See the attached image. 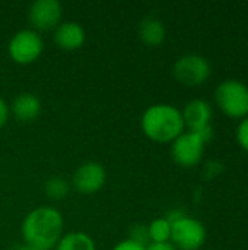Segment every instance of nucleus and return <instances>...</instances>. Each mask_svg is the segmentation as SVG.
<instances>
[{
	"mask_svg": "<svg viewBox=\"0 0 248 250\" xmlns=\"http://www.w3.org/2000/svg\"><path fill=\"white\" fill-rule=\"evenodd\" d=\"M9 116H10V107L6 103V100L1 98V95H0V129L7 123Z\"/></svg>",
	"mask_w": 248,
	"mask_h": 250,
	"instance_id": "obj_20",
	"label": "nucleus"
},
{
	"mask_svg": "<svg viewBox=\"0 0 248 250\" xmlns=\"http://www.w3.org/2000/svg\"><path fill=\"white\" fill-rule=\"evenodd\" d=\"M53 40L58 48L66 51H75L85 44L86 32L79 22L66 21L54 29Z\"/></svg>",
	"mask_w": 248,
	"mask_h": 250,
	"instance_id": "obj_10",
	"label": "nucleus"
},
{
	"mask_svg": "<svg viewBox=\"0 0 248 250\" xmlns=\"http://www.w3.org/2000/svg\"><path fill=\"white\" fill-rule=\"evenodd\" d=\"M146 250H177L172 243H151Z\"/></svg>",
	"mask_w": 248,
	"mask_h": 250,
	"instance_id": "obj_22",
	"label": "nucleus"
},
{
	"mask_svg": "<svg viewBox=\"0 0 248 250\" xmlns=\"http://www.w3.org/2000/svg\"><path fill=\"white\" fill-rule=\"evenodd\" d=\"M148 234L151 243H170L171 240V223L165 218H155L148 226Z\"/></svg>",
	"mask_w": 248,
	"mask_h": 250,
	"instance_id": "obj_16",
	"label": "nucleus"
},
{
	"mask_svg": "<svg viewBox=\"0 0 248 250\" xmlns=\"http://www.w3.org/2000/svg\"><path fill=\"white\" fill-rule=\"evenodd\" d=\"M181 114L184 126H187L190 132H199L200 129L210 125L212 108L210 104L205 100H191L186 104Z\"/></svg>",
	"mask_w": 248,
	"mask_h": 250,
	"instance_id": "obj_12",
	"label": "nucleus"
},
{
	"mask_svg": "<svg viewBox=\"0 0 248 250\" xmlns=\"http://www.w3.org/2000/svg\"><path fill=\"white\" fill-rule=\"evenodd\" d=\"M132 240L143 245V246H149V234H148V226H134L130 229V237Z\"/></svg>",
	"mask_w": 248,
	"mask_h": 250,
	"instance_id": "obj_17",
	"label": "nucleus"
},
{
	"mask_svg": "<svg viewBox=\"0 0 248 250\" xmlns=\"http://www.w3.org/2000/svg\"><path fill=\"white\" fill-rule=\"evenodd\" d=\"M206 242L205 226L191 217L184 215L174 224H171V240L172 246L178 250H197Z\"/></svg>",
	"mask_w": 248,
	"mask_h": 250,
	"instance_id": "obj_5",
	"label": "nucleus"
},
{
	"mask_svg": "<svg viewBox=\"0 0 248 250\" xmlns=\"http://www.w3.org/2000/svg\"><path fill=\"white\" fill-rule=\"evenodd\" d=\"M215 100L229 117H246L248 114V88L240 81H224L215 91Z\"/></svg>",
	"mask_w": 248,
	"mask_h": 250,
	"instance_id": "obj_4",
	"label": "nucleus"
},
{
	"mask_svg": "<svg viewBox=\"0 0 248 250\" xmlns=\"http://www.w3.org/2000/svg\"><path fill=\"white\" fill-rule=\"evenodd\" d=\"M44 51V40L32 28L19 29L9 40L7 54L18 64H31L37 62Z\"/></svg>",
	"mask_w": 248,
	"mask_h": 250,
	"instance_id": "obj_3",
	"label": "nucleus"
},
{
	"mask_svg": "<svg viewBox=\"0 0 248 250\" xmlns=\"http://www.w3.org/2000/svg\"><path fill=\"white\" fill-rule=\"evenodd\" d=\"M148 246H143V245H140V243H137V242H134V240H132V239H126V240H121V242H118L113 250H146Z\"/></svg>",
	"mask_w": 248,
	"mask_h": 250,
	"instance_id": "obj_19",
	"label": "nucleus"
},
{
	"mask_svg": "<svg viewBox=\"0 0 248 250\" xmlns=\"http://www.w3.org/2000/svg\"><path fill=\"white\" fill-rule=\"evenodd\" d=\"M143 133L153 142L168 144L184 132L181 111L171 104H155L148 107L140 119Z\"/></svg>",
	"mask_w": 248,
	"mask_h": 250,
	"instance_id": "obj_2",
	"label": "nucleus"
},
{
	"mask_svg": "<svg viewBox=\"0 0 248 250\" xmlns=\"http://www.w3.org/2000/svg\"><path fill=\"white\" fill-rule=\"evenodd\" d=\"M237 139H238V144L248 151V117H246L241 123H240V126H238V129H237Z\"/></svg>",
	"mask_w": 248,
	"mask_h": 250,
	"instance_id": "obj_18",
	"label": "nucleus"
},
{
	"mask_svg": "<svg viewBox=\"0 0 248 250\" xmlns=\"http://www.w3.org/2000/svg\"><path fill=\"white\" fill-rule=\"evenodd\" d=\"M172 75L183 85L197 86L210 76V63L200 54H184L174 63Z\"/></svg>",
	"mask_w": 248,
	"mask_h": 250,
	"instance_id": "obj_6",
	"label": "nucleus"
},
{
	"mask_svg": "<svg viewBox=\"0 0 248 250\" xmlns=\"http://www.w3.org/2000/svg\"><path fill=\"white\" fill-rule=\"evenodd\" d=\"M205 142L194 132H183L171 145L172 160L181 167H194L200 163L205 151Z\"/></svg>",
	"mask_w": 248,
	"mask_h": 250,
	"instance_id": "obj_8",
	"label": "nucleus"
},
{
	"mask_svg": "<svg viewBox=\"0 0 248 250\" xmlns=\"http://www.w3.org/2000/svg\"><path fill=\"white\" fill-rule=\"evenodd\" d=\"M167 37V31L165 26L162 23V21H159L158 18L149 16L145 18L140 25H139V38L151 47H156L159 44L164 42Z\"/></svg>",
	"mask_w": 248,
	"mask_h": 250,
	"instance_id": "obj_13",
	"label": "nucleus"
},
{
	"mask_svg": "<svg viewBox=\"0 0 248 250\" xmlns=\"http://www.w3.org/2000/svg\"><path fill=\"white\" fill-rule=\"evenodd\" d=\"M9 107H10V113L13 114V117L19 122H23V123H29V122L37 120L41 114V110H42L39 98L32 92L18 94Z\"/></svg>",
	"mask_w": 248,
	"mask_h": 250,
	"instance_id": "obj_11",
	"label": "nucleus"
},
{
	"mask_svg": "<svg viewBox=\"0 0 248 250\" xmlns=\"http://www.w3.org/2000/svg\"><path fill=\"white\" fill-rule=\"evenodd\" d=\"M64 230L61 212L50 205H41L29 211L20 226L23 243L35 250H54Z\"/></svg>",
	"mask_w": 248,
	"mask_h": 250,
	"instance_id": "obj_1",
	"label": "nucleus"
},
{
	"mask_svg": "<svg viewBox=\"0 0 248 250\" xmlns=\"http://www.w3.org/2000/svg\"><path fill=\"white\" fill-rule=\"evenodd\" d=\"M63 18V6L57 0H35L28 9V21L34 31H54Z\"/></svg>",
	"mask_w": 248,
	"mask_h": 250,
	"instance_id": "obj_7",
	"label": "nucleus"
},
{
	"mask_svg": "<svg viewBox=\"0 0 248 250\" xmlns=\"http://www.w3.org/2000/svg\"><path fill=\"white\" fill-rule=\"evenodd\" d=\"M184 215H186V214H184L183 211H180V209H172V211L168 212V215H167L165 218H167L171 224H174L175 221H178V220L183 218Z\"/></svg>",
	"mask_w": 248,
	"mask_h": 250,
	"instance_id": "obj_21",
	"label": "nucleus"
},
{
	"mask_svg": "<svg viewBox=\"0 0 248 250\" xmlns=\"http://www.w3.org/2000/svg\"><path fill=\"white\" fill-rule=\"evenodd\" d=\"M54 250H96L95 240L83 231L64 233Z\"/></svg>",
	"mask_w": 248,
	"mask_h": 250,
	"instance_id": "obj_14",
	"label": "nucleus"
},
{
	"mask_svg": "<svg viewBox=\"0 0 248 250\" xmlns=\"http://www.w3.org/2000/svg\"><path fill=\"white\" fill-rule=\"evenodd\" d=\"M72 185L61 176H53L44 183V193L51 201H63L69 196Z\"/></svg>",
	"mask_w": 248,
	"mask_h": 250,
	"instance_id": "obj_15",
	"label": "nucleus"
},
{
	"mask_svg": "<svg viewBox=\"0 0 248 250\" xmlns=\"http://www.w3.org/2000/svg\"><path fill=\"white\" fill-rule=\"evenodd\" d=\"M15 250H35V249H32V248H29L28 245H25V243H23V245L18 246V248H16V249H15Z\"/></svg>",
	"mask_w": 248,
	"mask_h": 250,
	"instance_id": "obj_23",
	"label": "nucleus"
},
{
	"mask_svg": "<svg viewBox=\"0 0 248 250\" xmlns=\"http://www.w3.org/2000/svg\"><path fill=\"white\" fill-rule=\"evenodd\" d=\"M107 182V171L102 164L96 161H86L80 164L72 179V186L76 192L92 195L99 192Z\"/></svg>",
	"mask_w": 248,
	"mask_h": 250,
	"instance_id": "obj_9",
	"label": "nucleus"
}]
</instances>
